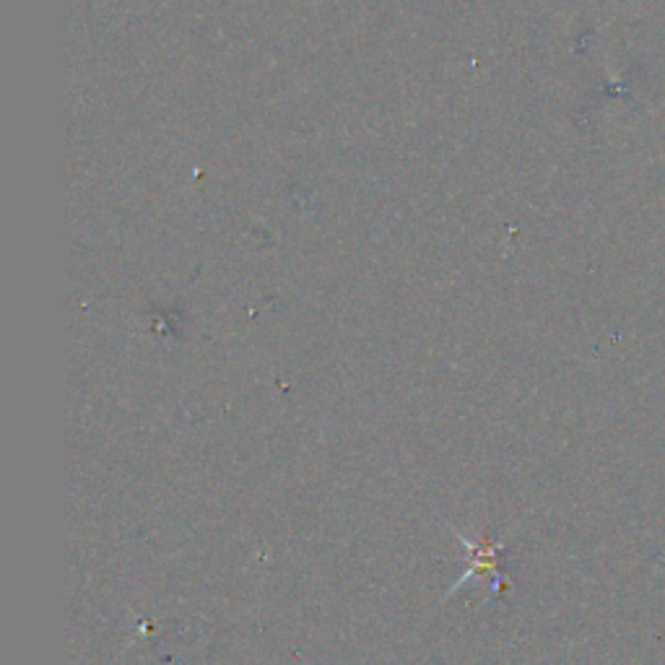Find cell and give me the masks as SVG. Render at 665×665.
Instances as JSON below:
<instances>
[{"instance_id":"1","label":"cell","mask_w":665,"mask_h":665,"mask_svg":"<svg viewBox=\"0 0 665 665\" xmlns=\"http://www.w3.org/2000/svg\"><path fill=\"white\" fill-rule=\"evenodd\" d=\"M455 536H458L460 546L468 551V562H471V569L460 577V582L452 585L450 593H455L458 588H463L465 582L471 580V577H478V580L491 577V580H494V588H491V593H499L504 585V577H502V572H499L497 556H499V551L504 549V543H486V541L473 543V541H468L465 536H460V533H455Z\"/></svg>"}]
</instances>
